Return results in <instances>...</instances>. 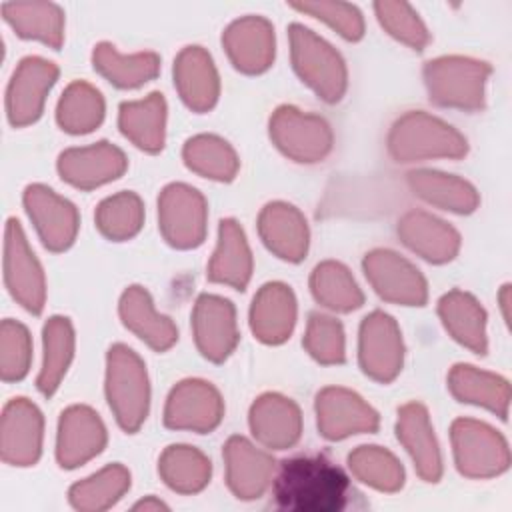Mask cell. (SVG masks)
I'll list each match as a JSON object with an SVG mask.
<instances>
[{
  "mask_svg": "<svg viewBox=\"0 0 512 512\" xmlns=\"http://www.w3.org/2000/svg\"><path fill=\"white\" fill-rule=\"evenodd\" d=\"M44 418L28 398H12L2 410L0 452L10 466H32L42 454Z\"/></svg>",
  "mask_w": 512,
  "mask_h": 512,
  "instance_id": "obj_17",
  "label": "cell"
},
{
  "mask_svg": "<svg viewBox=\"0 0 512 512\" xmlns=\"http://www.w3.org/2000/svg\"><path fill=\"white\" fill-rule=\"evenodd\" d=\"M106 440V426L90 406H68L58 420L56 460L66 470L78 468L96 458Z\"/></svg>",
  "mask_w": 512,
  "mask_h": 512,
  "instance_id": "obj_18",
  "label": "cell"
},
{
  "mask_svg": "<svg viewBox=\"0 0 512 512\" xmlns=\"http://www.w3.org/2000/svg\"><path fill=\"white\" fill-rule=\"evenodd\" d=\"M492 68L470 56H438L424 64V84L434 104L458 110H482Z\"/></svg>",
  "mask_w": 512,
  "mask_h": 512,
  "instance_id": "obj_5",
  "label": "cell"
},
{
  "mask_svg": "<svg viewBox=\"0 0 512 512\" xmlns=\"http://www.w3.org/2000/svg\"><path fill=\"white\" fill-rule=\"evenodd\" d=\"M258 234L264 246L286 262H302L310 246L304 214L288 202H270L258 214Z\"/></svg>",
  "mask_w": 512,
  "mask_h": 512,
  "instance_id": "obj_23",
  "label": "cell"
},
{
  "mask_svg": "<svg viewBox=\"0 0 512 512\" xmlns=\"http://www.w3.org/2000/svg\"><path fill=\"white\" fill-rule=\"evenodd\" d=\"M208 224L206 198L184 182H172L158 196V228L164 240L178 248L190 250L204 242Z\"/></svg>",
  "mask_w": 512,
  "mask_h": 512,
  "instance_id": "obj_8",
  "label": "cell"
},
{
  "mask_svg": "<svg viewBox=\"0 0 512 512\" xmlns=\"http://www.w3.org/2000/svg\"><path fill=\"white\" fill-rule=\"evenodd\" d=\"M56 168L60 178L70 186L80 190H92L112 180H118L126 172L128 160L118 146L102 140L90 146H76L64 150L58 156Z\"/></svg>",
  "mask_w": 512,
  "mask_h": 512,
  "instance_id": "obj_19",
  "label": "cell"
},
{
  "mask_svg": "<svg viewBox=\"0 0 512 512\" xmlns=\"http://www.w3.org/2000/svg\"><path fill=\"white\" fill-rule=\"evenodd\" d=\"M104 388L118 426L128 434L136 432L150 410V380L146 364L126 344L110 346Z\"/></svg>",
  "mask_w": 512,
  "mask_h": 512,
  "instance_id": "obj_3",
  "label": "cell"
},
{
  "mask_svg": "<svg viewBox=\"0 0 512 512\" xmlns=\"http://www.w3.org/2000/svg\"><path fill=\"white\" fill-rule=\"evenodd\" d=\"M4 282L12 298L28 312L40 314L46 302L44 270L32 252L18 220L4 228Z\"/></svg>",
  "mask_w": 512,
  "mask_h": 512,
  "instance_id": "obj_9",
  "label": "cell"
},
{
  "mask_svg": "<svg viewBox=\"0 0 512 512\" xmlns=\"http://www.w3.org/2000/svg\"><path fill=\"white\" fill-rule=\"evenodd\" d=\"M252 252L242 226L234 218L220 220L216 250L208 262V280L244 290L252 278Z\"/></svg>",
  "mask_w": 512,
  "mask_h": 512,
  "instance_id": "obj_29",
  "label": "cell"
},
{
  "mask_svg": "<svg viewBox=\"0 0 512 512\" xmlns=\"http://www.w3.org/2000/svg\"><path fill=\"white\" fill-rule=\"evenodd\" d=\"M376 18L380 26L398 42L414 48L424 50L430 42V34L418 12L406 2H376L374 4Z\"/></svg>",
  "mask_w": 512,
  "mask_h": 512,
  "instance_id": "obj_45",
  "label": "cell"
},
{
  "mask_svg": "<svg viewBox=\"0 0 512 512\" xmlns=\"http://www.w3.org/2000/svg\"><path fill=\"white\" fill-rule=\"evenodd\" d=\"M254 438L272 450L292 448L302 436V412L294 400L278 392L258 396L248 412Z\"/></svg>",
  "mask_w": 512,
  "mask_h": 512,
  "instance_id": "obj_21",
  "label": "cell"
},
{
  "mask_svg": "<svg viewBox=\"0 0 512 512\" xmlns=\"http://www.w3.org/2000/svg\"><path fill=\"white\" fill-rule=\"evenodd\" d=\"M396 436L410 454L418 476L424 482H438L442 478V454L428 410L420 402H408L398 408Z\"/></svg>",
  "mask_w": 512,
  "mask_h": 512,
  "instance_id": "obj_24",
  "label": "cell"
},
{
  "mask_svg": "<svg viewBox=\"0 0 512 512\" xmlns=\"http://www.w3.org/2000/svg\"><path fill=\"white\" fill-rule=\"evenodd\" d=\"M448 388L458 402L482 406L506 420L510 406V384L506 378L472 364H456L448 374Z\"/></svg>",
  "mask_w": 512,
  "mask_h": 512,
  "instance_id": "obj_32",
  "label": "cell"
},
{
  "mask_svg": "<svg viewBox=\"0 0 512 512\" xmlns=\"http://www.w3.org/2000/svg\"><path fill=\"white\" fill-rule=\"evenodd\" d=\"M118 314L122 324L156 352L172 348L178 340L176 324L156 310L152 296L144 286L134 284L122 292Z\"/></svg>",
  "mask_w": 512,
  "mask_h": 512,
  "instance_id": "obj_28",
  "label": "cell"
},
{
  "mask_svg": "<svg viewBox=\"0 0 512 512\" xmlns=\"http://www.w3.org/2000/svg\"><path fill=\"white\" fill-rule=\"evenodd\" d=\"M32 364V340L28 328L12 318L0 326V376L4 382L22 380Z\"/></svg>",
  "mask_w": 512,
  "mask_h": 512,
  "instance_id": "obj_46",
  "label": "cell"
},
{
  "mask_svg": "<svg viewBox=\"0 0 512 512\" xmlns=\"http://www.w3.org/2000/svg\"><path fill=\"white\" fill-rule=\"evenodd\" d=\"M402 244L432 264H446L460 250V234L448 222L424 210H410L398 220Z\"/></svg>",
  "mask_w": 512,
  "mask_h": 512,
  "instance_id": "obj_26",
  "label": "cell"
},
{
  "mask_svg": "<svg viewBox=\"0 0 512 512\" xmlns=\"http://www.w3.org/2000/svg\"><path fill=\"white\" fill-rule=\"evenodd\" d=\"M508 304H510V286H502L500 290V306H502V314H504V320L508 322Z\"/></svg>",
  "mask_w": 512,
  "mask_h": 512,
  "instance_id": "obj_49",
  "label": "cell"
},
{
  "mask_svg": "<svg viewBox=\"0 0 512 512\" xmlns=\"http://www.w3.org/2000/svg\"><path fill=\"white\" fill-rule=\"evenodd\" d=\"M120 132L140 150L156 154L166 140V100L160 92H150L142 100L122 102L118 110Z\"/></svg>",
  "mask_w": 512,
  "mask_h": 512,
  "instance_id": "obj_31",
  "label": "cell"
},
{
  "mask_svg": "<svg viewBox=\"0 0 512 512\" xmlns=\"http://www.w3.org/2000/svg\"><path fill=\"white\" fill-rule=\"evenodd\" d=\"M272 494L284 510L336 512L348 502L350 480L326 456H294L280 464Z\"/></svg>",
  "mask_w": 512,
  "mask_h": 512,
  "instance_id": "obj_1",
  "label": "cell"
},
{
  "mask_svg": "<svg viewBox=\"0 0 512 512\" xmlns=\"http://www.w3.org/2000/svg\"><path fill=\"white\" fill-rule=\"evenodd\" d=\"M290 58L300 80L328 104L338 102L348 86V70L340 52L302 24H290Z\"/></svg>",
  "mask_w": 512,
  "mask_h": 512,
  "instance_id": "obj_4",
  "label": "cell"
},
{
  "mask_svg": "<svg viewBox=\"0 0 512 512\" xmlns=\"http://www.w3.org/2000/svg\"><path fill=\"white\" fill-rule=\"evenodd\" d=\"M222 46L236 70L244 74H262L274 62V26L262 16L238 18L226 26Z\"/></svg>",
  "mask_w": 512,
  "mask_h": 512,
  "instance_id": "obj_20",
  "label": "cell"
},
{
  "mask_svg": "<svg viewBox=\"0 0 512 512\" xmlns=\"http://www.w3.org/2000/svg\"><path fill=\"white\" fill-rule=\"evenodd\" d=\"M296 296L284 282L264 284L250 306V330L264 344H282L296 324Z\"/></svg>",
  "mask_w": 512,
  "mask_h": 512,
  "instance_id": "obj_27",
  "label": "cell"
},
{
  "mask_svg": "<svg viewBox=\"0 0 512 512\" xmlns=\"http://www.w3.org/2000/svg\"><path fill=\"white\" fill-rule=\"evenodd\" d=\"M226 482L230 492L240 500L260 498L274 476V458L256 448L244 436H230L224 444Z\"/></svg>",
  "mask_w": 512,
  "mask_h": 512,
  "instance_id": "obj_22",
  "label": "cell"
},
{
  "mask_svg": "<svg viewBox=\"0 0 512 512\" xmlns=\"http://www.w3.org/2000/svg\"><path fill=\"white\" fill-rule=\"evenodd\" d=\"M58 74V66L42 56H26L18 62L6 90V114L12 126H28L42 116Z\"/></svg>",
  "mask_w": 512,
  "mask_h": 512,
  "instance_id": "obj_13",
  "label": "cell"
},
{
  "mask_svg": "<svg viewBox=\"0 0 512 512\" xmlns=\"http://www.w3.org/2000/svg\"><path fill=\"white\" fill-rule=\"evenodd\" d=\"M182 158L188 170L216 182L234 180L240 168L236 150L224 138L214 134H196L188 138L182 148Z\"/></svg>",
  "mask_w": 512,
  "mask_h": 512,
  "instance_id": "obj_38",
  "label": "cell"
},
{
  "mask_svg": "<svg viewBox=\"0 0 512 512\" xmlns=\"http://www.w3.org/2000/svg\"><path fill=\"white\" fill-rule=\"evenodd\" d=\"M166 508L168 506L160 498H156V496H146L144 500L134 504V510H166Z\"/></svg>",
  "mask_w": 512,
  "mask_h": 512,
  "instance_id": "obj_48",
  "label": "cell"
},
{
  "mask_svg": "<svg viewBox=\"0 0 512 512\" xmlns=\"http://www.w3.org/2000/svg\"><path fill=\"white\" fill-rule=\"evenodd\" d=\"M174 86L194 112H208L220 96V76L212 56L202 46H186L174 58Z\"/></svg>",
  "mask_w": 512,
  "mask_h": 512,
  "instance_id": "obj_25",
  "label": "cell"
},
{
  "mask_svg": "<svg viewBox=\"0 0 512 512\" xmlns=\"http://www.w3.org/2000/svg\"><path fill=\"white\" fill-rule=\"evenodd\" d=\"M438 316L458 344L480 356L488 352L486 310L472 294L464 290L446 292L438 300Z\"/></svg>",
  "mask_w": 512,
  "mask_h": 512,
  "instance_id": "obj_30",
  "label": "cell"
},
{
  "mask_svg": "<svg viewBox=\"0 0 512 512\" xmlns=\"http://www.w3.org/2000/svg\"><path fill=\"white\" fill-rule=\"evenodd\" d=\"M2 16L24 40H38L54 50L64 42V12L54 2H4Z\"/></svg>",
  "mask_w": 512,
  "mask_h": 512,
  "instance_id": "obj_35",
  "label": "cell"
},
{
  "mask_svg": "<svg viewBox=\"0 0 512 512\" xmlns=\"http://www.w3.org/2000/svg\"><path fill=\"white\" fill-rule=\"evenodd\" d=\"M456 468L468 478H492L508 470L510 450L506 438L490 424L458 418L450 426Z\"/></svg>",
  "mask_w": 512,
  "mask_h": 512,
  "instance_id": "obj_6",
  "label": "cell"
},
{
  "mask_svg": "<svg viewBox=\"0 0 512 512\" xmlns=\"http://www.w3.org/2000/svg\"><path fill=\"white\" fill-rule=\"evenodd\" d=\"M292 8L326 22L330 28H334L346 40L356 42L364 36V18H362V12L354 4L314 0V2L292 4Z\"/></svg>",
  "mask_w": 512,
  "mask_h": 512,
  "instance_id": "obj_47",
  "label": "cell"
},
{
  "mask_svg": "<svg viewBox=\"0 0 512 512\" xmlns=\"http://www.w3.org/2000/svg\"><path fill=\"white\" fill-rule=\"evenodd\" d=\"M158 474L164 484L180 494L204 490L212 476L210 458L188 444H170L158 458Z\"/></svg>",
  "mask_w": 512,
  "mask_h": 512,
  "instance_id": "obj_37",
  "label": "cell"
},
{
  "mask_svg": "<svg viewBox=\"0 0 512 512\" xmlns=\"http://www.w3.org/2000/svg\"><path fill=\"white\" fill-rule=\"evenodd\" d=\"M74 326L66 316H50L42 330V366L36 386L44 396H52L66 376L74 358Z\"/></svg>",
  "mask_w": 512,
  "mask_h": 512,
  "instance_id": "obj_36",
  "label": "cell"
},
{
  "mask_svg": "<svg viewBox=\"0 0 512 512\" xmlns=\"http://www.w3.org/2000/svg\"><path fill=\"white\" fill-rule=\"evenodd\" d=\"M310 290L318 304L334 312H352L364 304V294L352 272L336 260H324L312 270Z\"/></svg>",
  "mask_w": 512,
  "mask_h": 512,
  "instance_id": "obj_39",
  "label": "cell"
},
{
  "mask_svg": "<svg viewBox=\"0 0 512 512\" xmlns=\"http://www.w3.org/2000/svg\"><path fill=\"white\" fill-rule=\"evenodd\" d=\"M270 140L288 158L314 164L324 160L334 144L330 124L316 114L298 110L296 106H278L268 122Z\"/></svg>",
  "mask_w": 512,
  "mask_h": 512,
  "instance_id": "obj_7",
  "label": "cell"
},
{
  "mask_svg": "<svg viewBox=\"0 0 512 512\" xmlns=\"http://www.w3.org/2000/svg\"><path fill=\"white\" fill-rule=\"evenodd\" d=\"M104 110L106 106L100 90L84 80H74L58 100L56 120L68 134H88L102 124Z\"/></svg>",
  "mask_w": 512,
  "mask_h": 512,
  "instance_id": "obj_41",
  "label": "cell"
},
{
  "mask_svg": "<svg viewBox=\"0 0 512 512\" xmlns=\"http://www.w3.org/2000/svg\"><path fill=\"white\" fill-rule=\"evenodd\" d=\"M348 468L352 474L380 492H398L404 486V466L382 446H358L348 454Z\"/></svg>",
  "mask_w": 512,
  "mask_h": 512,
  "instance_id": "obj_43",
  "label": "cell"
},
{
  "mask_svg": "<svg viewBox=\"0 0 512 512\" xmlns=\"http://www.w3.org/2000/svg\"><path fill=\"white\" fill-rule=\"evenodd\" d=\"M192 332L198 352L210 362H224L238 344L234 304L218 294H200L192 310Z\"/></svg>",
  "mask_w": 512,
  "mask_h": 512,
  "instance_id": "obj_16",
  "label": "cell"
},
{
  "mask_svg": "<svg viewBox=\"0 0 512 512\" xmlns=\"http://www.w3.org/2000/svg\"><path fill=\"white\" fill-rule=\"evenodd\" d=\"M92 66L112 86L132 90L158 76L160 56L156 52L120 54L114 44L100 42L92 50Z\"/></svg>",
  "mask_w": 512,
  "mask_h": 512,
  "instance_id": "obj_34",
  "label": "cell"
},
{
  "mask_svg": "<svg viewBox=\"0 0 512 512\" xmlns=\"http://www.w3.org/2000/svg\"><path fill=\"white\" fill-rule=\"evenodd\" d=\"M408 186L424 202L454 214H470L480 204V196L468 180L440 170H412Z\"/></svg>",
  "mask_w": 512,
  "mask_h": 512,
  "instance_id": "obj_33",
  "label": "cell"
},
{
  "mask_svg": "<svg viewBox=\"0 0 512 512\" xmlns=\"http://www.w3.org/2000/svg\"><path fill=\"white\" fill-rule=\"evenodd\" d=\"M364 274L374 292L392 304L424 306L428 284L422 272L404 256L388 248H376L362 260Z\"/></svg>",
  "mask_w": 512,
  "mask_h": 512,
  "instance_id": "obj_10",
  "label": "cell"
},
{
  "mask_svg": "<svg viewBox=\"0 0 512 512\" xmlns=\"http://www.w3.org/2000/svg\"><path fill=\"white\" fill-rule=\"evenodd\" d=\"M22 202L42 244L50 252H64L74 244L80 216L70 200L44 184H30L24 190Z\"/></svg>",
  "mask_w": 512,
  "mask_h": 512,
  "instance_id": "obj_14",
  "label": "cell"
},
{
  "mask_svg": "<svg viewBox=\"0 0 512 512\" xmlns=\"http://www.w3.org/2000/svg\"><path fill=\"white\" fill-rule=\"evenodd\" d=\"M130 488V472L122 464H108L76 482L68 490V500L76 510L98 512L114 506Z\"/></svg>",
  "mask_w": 512,
  "mask_h": 512,
  "instance_id": "obj_40",
  "label": "cell"
},
{
  "mask_svg": "<svg viewBox=\"0 0 512 512\" xmlns=\"http://www.w3.org/2000/svg\"><path fill=\"white\" fill-rule=\"evenodd\" d=\"M94 222L104 238L112 242L130 240L144 224V204L136 192H116L96 206Z\"/></svg>",
  "mask_w": 512,
  "mask_h": 512,
  "instance_id": "obj_42",
  "label": "cell"
},
{
  "mask_svg": "<svg viewBox=\"0 0 512 512\" xmlns=\"http://www.w3.org/2000/svg\"><path fill=\"white\" fill-rule=\"evenodd\" d=\"M224 416L220 392L206 380L186 378L178 382L164 406V424L172 430H190L198 434L212 432Z\"/></svg>",
  "mask_w": 512,
  "mask_h": 512,
  "instance_id": "obj_12",
  "label": "cell"
},
{
  "mask_svg": "<svg viewBox=\"0 0 512 512\" xmlns=\"http://www.w3.org/2000/svg\"><path fill=\"white\" fill-rule=\"evenodd\" d=\"M388 152L400 164L432 158L456 160L466 156L468 142L448 122L422 110H410L392 124Z\"/></svg>",
  "mask_w": 512,
  "mask_h": 512,
  "instance_id": "obj_2",
  "label": "cell"
},
{
  "mask_svg": "<svg viewBox=\"0 0 512 512\" xmlns=\"http://www.w3.org/2000/svg\"><path fill=\"white\" fill-rule=\"evenodd\" d=\"M306 352L320 364H342L346 360V338L340 320L312 312L308 316L304 340Z\"/></svg>",
  "mask_w": 512,
  "mask_h": 512,
  "instance_id": "obj_44",
  "label": "cell"
},
{
  "mask_svg": "<svg viewBox=\"0 0 512 512\" xmlns=\"http://www.w3.org/2000/svg\"><path fill=\"white\" fill-rule=\"evenodd\" d=\"M358 360L362 372L382 384L392 382L404 364V342L396 320L382 312H370L358 332Z\"/></svg>",
  "mask_w": 512,
  "mask_h": 512,
  "instance_id": "obj_11",
  "label": "cell"
},
{
  "mask_svg": "<svg viewBox=\"0 0 512 512\" xmlns=\"http://www.w3.org/2000/svg\"><path fill=\"white\" fill-rule=\"evenodd\" d=\"M316 424L326 440H344L354 434H370L380 426L378 412L354 390L328 386L316 396Z\"/></svg>",
  "mask_w": 512,
  "mask_h": 512,
  "instance_id": "obj_15",
  "label": "cell"
}]
</instances>
